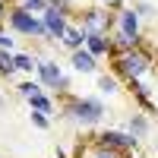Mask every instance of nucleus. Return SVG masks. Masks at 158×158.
<instances>
[{
	"label": "nucleus",
	"mask_w": 158,
	"mask_h": 158,
	"mask_svg": "<svg viewBox=\"0 0 158 158\" xmlns=\"http://www.w3.org/2000/svg\"><path fill=\"white\" fill-rule=\"evenodd\" d=\"M111 67H114V76L127 79V82H136V79H142V76L152 73V67H155V54H152L149 44H139V48H133V51H127V54L114 57Z\"/></svg>",
	"instance_id": "f257e3e1"
},
{
	"label": "nucleus",
	"mask_w": 158,
	"mask_h": 158,
	"mask_svg": "<svg viewBox=\"0 0 158 158\" xmlns=\"http://www.w3.org/2000/svg\"><path fill=\"white\" fill-rule=\"evenodd\" d=\"M76 25L82 29V35H111L117 29V13L104 10V6H85L82 13H76Z\"/></svg>",
	"instance_id": "f03ea898"
},
{
	"label": "nucleus",
	"mask_w": 158,
	"mask_h": 158,
	"mask_svg": "<svg viewBox=\"0 0 158 158\" xmlns=\"http://www.w3.org/2000/svg\"><path fill=\"white\" fill-rule=\"evenodd\" d=\"M67 117L76 120L79 127H98L104 120V101L101 98H67Z\"/></svg>",
	"instance_id": "7ed1b4c3"
},
{
	"label": "nucleus",
	"mask_w": 158,
	"mask_h": 158,
	"mask_svg": "<svg viewBox=\"0 0 158 158\" xmlns=\"http://www.w3.org/2000/svg\"><path fill=\"white\" fill-rule=\"evenodd\" d=\"M6 25H10L16 35H22V38L51 41V35H48V29H44L41 16H32V13H25L22 6H10V13H6Z\"/></svg>",
	"instance_id": "20e7f679"
},
{
	"label": "nucleus",
	"mask_w": 158,
	"mask_h": 158,
	"mask_svg": "<svg viewBox=\"0 0 158 158\" xmlns=\"http://www.w3.org/2000/svg\"><path fill=\"white\" fill-rule=\"evenodd\" d=\"M38 82H41L44 92H57V95H67L70 92V76L60 70V63L57 60H38Z\"/></svg>",
	"instance_id": "39448f33"
},
{
	"label": "nucleus",
	"mask_w": 158,
	"mask_h": 158,
	"mask_svg": "<svg viewBox=\"0 0 158 158\" xmlns=\"http://www.w3.org/2000/svg\"><path fill=\"white\" fill-rule=\"evenodd\" d=\"M95 142H98V146H104V149H111V152H120V155L133 152V149L139 146L127 130H101V133L95 136Z\"/></svg>",
	"instance_id": "423d86ee"
},
{
	"label": "nucleus",
	"mask_w": 158,
	"mask_h": 158,
	"mask_svg": "<svg viewBox=\"0 0 158 158\" xmlns=\"http://www.w3.org/2000/svg\"><path fill=\"white\" fill-rule=\"evenodd\" d=\"M41 22H44V29H48V35H51V41H57L60 44V38H63V32L70 29V16H63V13H57V10H44L41 13Z\"/></svg>",
	"instance_id": "0eeeda50"
},
{
	"label": "nucleus",
	"mask_w": 158,
	"mask_h": 158,
	"mask_svg": "<svg viewBox=\"0 0 158 158\" xmlns=\"http://www.w3.org/2000/svg\"><path fill=\"white\" fill-rule=\"evenodd\" d=\"M114 32H123L130 38H142V19H139V13L133 6H123L120 13H117V29Z\"/></svg>",
	"instance_id": "6e6552de"
},
{
	"label": "nucleus",
	"mask_w": 158,
	"mask_h": 158,
	"mask_svg": "<svg viewBox=\"0 0 158 158\" xmlns=\"http://www.w3.org/2000/svg\"><path fill=\"white\" fill-rule=\"evenodd\" d=\"M70 67H73L76 73L89 76V73H98L101 60H98V57H92V54H89L85 48H79V51H73V54H70Z\"/></svg>",
	"instance_id": "1a4fd4ad"
},
{
	"label": "nucleus",
	"mask_w": 158,
	"mask_h": 158,
	"mask_svg": "<svg viewBox=\"0 0 158 158\" xmlns=\"http://www.w3.org/2000/svg\"><path fill=\"white\" fill-rule=\"evenodd\" d=\"M85 51H89L92 57H98V60H101V57L111 60V51H114V48H111V35H89V38H85Z\"/></svg>",
	"instance_id": "9d476101"
},
{
	"label": "nucleus",
	"mask_w": 158,
	"mask_h": 158,
	"mask_svg": "<svg viewBox=\"0 0 158 158\" xmlns=\"http://www.w3.org/2000/svg\"><path fill=\"white\" fill-rule=\"evenodd\" d=\"M149 130H152V123H149V117H146V114H130V120H127V133L133 136L136 142H139V139H146V136H149Z\"/></svg>",
	"instance_id": "9b49d317"
},
{
	"label": "nucleus",
	"mask_w": 158,
	"mask_h": 158,
	"mask_svg": "<svg viewBox=\"0 0 158 158\" xmlns=\"http://www.w3.org/2000/svg\"><path fill=\"white\" fill-rule=\"evenodd\" d=\"M60 44L67 48L70 54H73V51H79V48H85V35H82V29H79L76 22H70V29L63 32V38H60Z\"/></svg>",
	"instance_id": "f8f14e48"
},
{
	"label": "nucleus",
	"mask_w": 158,
	"mask_h": 158,
	"mask_svg": "<svg viewBox=\"0 0 158 158\" xmlns=\"http://www.w3.org/2000/svg\"><path fill=\"white\" fill-rule=\"evenodd\" d=\"M130 92H133V98L142 104V108H146L149 114L155 111V101H152V95H149V85L142 82V79H136V82H130Z\"/></svg>",
	"instance_id": "ddd939ff"
},
{
	"label": "nucleus",
	"mask_w": 158,
	"mask_h": 158,
	"mask_svg": "<svg viewBox=\"0 0 158 158\" xmlns=\"http://www.w3.org/2000/svg\"><path fill=\"white\" fill-rule=\"evenodd\" d=\"M29 111H38V114H54V98L48 95V92H41V95H35V98H29Z\"/></svg>",
	"instance_id": "4468645a"
},
{
	"label": "nucleus",
	"mask_w": 158,
	"mask_h": 158,
	"mask_svg": "<svg viewBox=\"0 0 158 158\" xmlns=\"http://www.w3.org/2000/svg\"><path fill=\"white\" fill-rule=\"evenodd\" d=\"M41 82H38V79H25V82H19L16 85V95L19 98H25V101H29V98H35V95H41Z\"/></svg>",
	"instance_id": "2eb2a0df"
},
{
	"label": "nucleus",
	"mask_w": 158,
	"mask_h": 158,
	"mask_svg": "<svg viewBox=\"0 0 158 158\" xmlns=\"http://www.w3.org/2000/svg\"><path fill=\"white\" fill-rule=\"evenodd\" d=\"M98 92H101V95H117V92H120L117 76L114 73H98Z\"/></svg>",
	"instance_id": "dca6fc26"
},
{
	"label": "nucleus",
	"mask_w": 158,
	"mask_h": 158,
	"mask_svg": "<svg viewBox=\"0 0 158 158\" xmlns=\"http://www.w3.org/2000/svg\"><path fill=\"white\" fill-rule=\"evenodd\" d=\"M13 60H16V73H32L38 67V60L32 54H25V51H19V54H13Z\"/></svg>",
	"instance_id": "f3484780"
},
{
	"label": "nucleus",
	"mask_w": 158,
	"mask_h": 158,
	"mask_svg": "<svg viewBox=\"0 0 158 158\" xmlns=\"http://www.w3.org/2000/svg\"><path fill=\"white\" fill-rule=\"evenodd\" d=\"M85 155H89V158H123L120 152H111V149H104V146H98V142H92V146L85 149Z\"/></svg>",
	"instance_id": "a211bd4d"
},
{
	"label": "nucleus",
	"mask_w": 158,
	"mask_h": 158,
	"mask_svg": "<svg viewBox=\"0 0 158 158\" xmlns=\"http://www.w3.org/2000/svg\"><path fill=\"white\" fill-rule=\"evenodd\" d=\"M16 73V60H13V51H0V76H13Z\"/></svg>",
	"instance_id": "6ab92c4d"
},
{
	"label": "nucleus",
	"mask_w": 158,
	"mask_h": 158,
	"mask_svg": "<svg viewBox=\"0 0 158 158\" xmlns=\"http://www.w3.org/2000/svg\"><path fill=\"white\" fill-rule=\"evenodd\" d=\"M133 10L139 13V19H149V16H158V10L149 3V0H133Z\"/></svg>",
	"instance_id": "aec40b11"
},
{
	"label": "nucleus",
	"mask_w": 158,
	"mask_h": 158,
	"mask_svg": "<svg viewBox=\"0 0 158 158\" xmlns=\"http://www.w3.org/2000/svg\"><path fill=\"white\" fill-rule=\"evenodd\" d=\"M29 120H32L38 130H48V127H51V117H48V114H38V111H32V114H29Z\"/></svg>",
	"instance_id": "412c9836"
},
{
	"label": "nucleus",
	"mask_w": 158,
	"mask_h": 158,
	"mask_svg": "<svg viewBox=\"0 0 158 158\" xmlns=\"http://www.w3.org/2000/svg\"><path fill=\"white\" fill-rule=\"evenodd\" d=\"M98 6H104V10H111V13H120L123 6H127V0H95Z\"/></svg>",
	"instance_id": "4be33fe9"
},
{
	"label": "nucleus",
	"mask_w": 158,
	"mask_h": 158,
	"mask_svg": "<svg viewBox=\"0 0 158 158\" xmlns=\"http://www.w3.org/2000/svg\"><path fill=\"white\" fill-rule=\"evenodd\" d=\"M13 44H16V38H10V35H0V51H13Z\"/></svg>",
	"instance_id": "5701e85b"
},
{
	"label": "nucleus",
	"mask_w": 158,
	"mask_h": 158,
	"mask_svg": "<svg viewBox=\"0 0 158 158\" xmlns=\"http://www.w3.org/2000/svg\"><path fill=\"white\" fill-rule=\"evenodd\" d=\"M67 3L73 6V13H82V10H85V6L92 3V0H67Z\"/></svg>",
	"instance_id": "b1692460"
},
{
	"label": "nucleus",
	"mask_w": 158,
	"mask_h": 158,
	"mask_svg": "<svg viewBox=\"0 0 158 158\" xmlns=\"http://www.w3.org/2000/svg\"><path fill=\"white\" fill-rule=\"evenodd\" d=\"M6 13H10V3H6V0H0V22H6Z\"/></svg>",
	"instance_id": "393cba45"
},
{
	"label": "nucleus",
	"mask_w": 158,
	"mask_h": 158,
	"mask_svg": "<svg viewBox=\"0 0 158 158\" xmlns=\"http://www.w3.org/2000/svg\"><path fill=\"white\" fill-rule=\"evenodd\" d=\"M57 158H70V152H67V146H57Z\"/></svg>",
	"instance_id": "a878e982"
},
{
	"label": "nucleus",
	"mask_w": 158,
	"mask_h": 158,
	"mask_svg": "<svg viewBox=\"0 0 158 158\" xmlns=\"http://www.w3.org/2000/svg\"><path fill=\"white\" fill-rule=\"evenodd\" d=\"M0 35H6V25H3V22H0Z\"/></svg>",
	"instance_id": "bb28decb"
},
{
	"label": "nucleus",
	"mask_w": 158,
	"mask_h": 158,
	"mask_svg": "<svg viewBox=\"0 0 158 158\" xmlns=\"http://www.w3.org/2000/svg\"><path fill=\"white\" fill-rule=\"evenodd\" d=\"M0 108H3V95H0Z\"/></svg>",
	"instance_id": "cd10ccee"
}]
</instances>
